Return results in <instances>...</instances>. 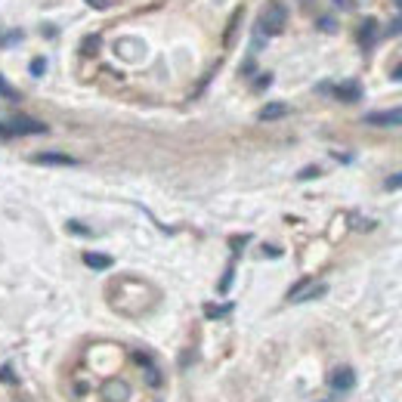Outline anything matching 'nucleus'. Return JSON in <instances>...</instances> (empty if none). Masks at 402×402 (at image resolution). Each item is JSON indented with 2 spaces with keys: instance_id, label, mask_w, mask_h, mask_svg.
<instances>
[{
  "instance_id": "1",
  "label": "nucleus",
  "mask_w": 402,
  "mask_h": 402,
  "mask_svg": "<svg viewBox=\"0 0 402 402\" xmlns=\"http://www.w3.org/2000/svg\"><path fill=\"white\" fill-rule=\"evenodd\" d=\"M285 22H288V10L281 0H269L267 10L260 13V22H257V31L267 34V38H276V34L285 31Z\"/></svg>"
},
{
  "instance_id": "19",
  "label": "nucleus",
  "mask_w": 402,
  "mask_h": 402,
  "mask_svg": "<svg viewBox=\"0 0 402 402\" xmlns=\"http://www.w3.org/2000/svg\"><path fill=\"white\" fill-rule=\"evenodd\" d=\"M337 4H347V0H337Z\"/></svg>"
},
{
  "instance_id": "11",
  "label": "nucleus",
  "mask_w": 402,
  "mask_h": 402,
  "mask_svg": "<svg viewBox=\"0 0 402 402\" xmlns=\"http://www.w3.org/2000/svg\"><path fill=\"white\" fill-rule=\"evenodd\" d=\"M204 313H208V319H220V316H226V313H233V303H223V306H204Z\"/></svg>"
},
{
  "instance_id": "9",
  "label": "nucleus",
  "mask_w": 402,
  "mask_h": 402,
  "mask_svg": "<svg viewBox=\"0 0 402 402\" xmlns=\"http://www.w3.org/2000/svg\"><path fill=\"white\" fill-rule=\"evenodd\" d=\"M359 93H362V90H359L356 81H347V84H340V87H335V96L337 99H347V102H356Z\"/></svg>"
},
{
  "instance_id": "3",
  "label": "nucleus",
  "mask_w": 402,
  "mask_h": 402,
  "mask_svg": "<svg viewBox=\"0 0 402 402\" xmlns=\"http://www.w3.org/2000/svg\"><path fill=\"white\" fill-rule=\"evenodd\" d=\"M322 294H325V285H322V281L303 279L297 288H291L288 301H291V303H303V301H316V297H322Z\"/></svg>"
},
{
  "instance_id": "4",
  "label": "nucleus",
  "mask_w": 402,
  "mask_h": 402,
  "mask_svg": "<svg viewBox=\"0 0 402 402\" xmlns=\"http://www.w3.org/2000/svg\"><path fill=\"white\" fill-rule=\"evenodd\" d=\"M328 384H331V390H335V393H350L356 387V372L350 369V365H337V369L331 372Z\"/></svg>"
},
{
  "instance_id": "17",
  "label": "nucleus",
  "mask_w": 402,
  "mask_h": 402,
  "mask_svg": "<svg viewBox=\"0 0 402 402\" xmlns=\"http://www.w3.org/2000/svg\"><path fill=\"white\" fill-rule=\"evenodd\" d=\"M93 10H108V0H87Z\"/></svg>"
},
{
  "instance_id": "10",
  "label": "nucleus",
  "mask_w": 402,
  "mask_h": 402,
  "mask_svg": "<svg viewBox=\"0 0 402 402\" xmlns=\"http://www.w3.org/2000/svg\"><path fill=\"white\" fill-rule=\"evenodd\" d=\"M136 362H140V365H143V372L149 374V384H152V387H158V384H161V374L155 372V365H152V359H145L143 353H136Z\"/></svg>"
},
{
  "instance_id": "2",
  "label": "nucleus",
  "mask_w": 402,
  "mask_h": 402,
  "mask_svg": "<svg viewBox=\"0 0 402 402\" xmlns=\"http://www.w3.org/2000/svg\"><path fill=\"white\" fill-rule=\"evenodd\" d=\"M38 133H47V124L28 115H16L6 124H0V136H38Z\"/></svg>"
},
{
  "instance_id": "6",
  "label": "nucleus",
  "mask_w": 402,
  "mask_h": 402,
  "mask_svg": "<svg viewBox=\"0 0 402 402\" xmlns=\"http://www.w3.org/2000/svg\"><path fill=\"white\" fill-rule=\"evenodd\" d=\"M34 164H53V167H74L78 158L62 155V152H40V155H31Z\"/></svg>"
},
{
  "instance_id": "8",
  "label": "nucleus",
  "mask_w": 402,
  "mask_h": 402,
  "mask_svg": "<svg viewBox=\"0 0 402 402\" xmlns=\"http://www.w3.org/2000/svg\"><path fill=\"white\" fill-rule=\"evenodd\" d=\"M84 263H87L90 269H108V267H112V257H108V254L87 251V254H84Z\"/></svg>"
},
{
  "instance_id": "18",
  "label": "nucleus",
  "mask_w": 402,
  "mask_h": 402,
  "mask_svg": "<svg viewBox=\"0 0 402 402\" xmlns=\"http://www.w3.org/2000/svg\"><path fill=\"white\" fill-rule=\"evenodd\" d=\"M393 81H402V65L396 68V72H393Z\"/></svg>"
},
{
  "instance_id": "7",
  "label": "nucleus",
  "mask_w": 402,
  "mask_h": 402,
  "mask_svg": "<svg viewBox=\"0 0 402 402\" xmlns=\"http://www.w3.org/2000/svg\"><path fill=\"white\" fill-rule=\"evenodd\" d=\"M288 115V106L285 102H269V106L260 108V121H279V118Z\"/></svg>"
},
{
  "instance_id": "12",
  "label": "nucleus",
  "mask_w": 402,
  "mask_h": 402,
  "mask_svg": "<svg viewBox=\"0 0 402 402\" xmlns=\"http://www.w3.org/2000/svg\"><path fill=\"white\" fill-rule=\"evenodd\" d=\"M0 96H4V99H19V93H16V90L10 87V84L0 78Z\"/></svg>"
},
{
  "instance_id": "5",
  "label": "nucleus",
  "mask_w": 402,
  "mask_h": 402,
  "mask_svg": "<svg viewBox=\"0 0 402 402\" xmlns=\"http://www.w3.org/2000/svg\"><path fill=\"white\" fill-rule=\"evenodd\" d=\"M365 121L374 127H402V106L399 108H384V112L365 115Z\"/></svg>"
},
{
  "instance_id": "14",
  "label": "nucleus",
  "mask_w": 402,
  "mask_h": 402,
  "mask_svg": "<svg viewBox=\"0 0 402 402\" xmlns=\"http://www.w3.org/2000/svg\"><path fill=\"white\" fill-rule=\"evenodd\" d=\"M387 189H402V174H393L387 179Z\"/></svg>"
},
{
  "instance_id": "13",
  "label": "nucleus",
  "mask_w": 402,
  "mask_h": 402,
  "mask_svg": "<svg viewBox=\"0 0 402 402\" xmlns=\"http://www.w3.org/2000/svg\"><path fill=\"white\" fill-rule=\"evenodd\" d=\"M372 34H374V22H369V25H362V44H365V47H369V44H372V40H374V38H372Z\"/></svg>"
},
{
  "instance_id": "15",
  "label": "nucleus",
  "mask_w": 402,
  "mask_h": 402,
  "mask_svg": "<svg viewBox=\"0 0 402 402\" xmlns=\"http://www.w3.org/2000/svg\"><path fill=\"white\" fill-rule=\"evenodd\" d=\"M44 68H47V62L38 59V62H31V74H44Z\"/></svg>"
},
{
  "instance_id": "16",
  "label": "nucleus",
  "mask_w": 402,
  "mask_h": 402,
  "mask_svg": "<svg viewBox=\"0 0 402 402\" xmlns=\"http://www.w3.org/2000/svg\"><path fill=\"white\" fill-rule=\"evenodd\" d=\"M68 229H72V233H78V235H90V229L81 226V223H68Z\"/></svg>"
}]
</instances>
